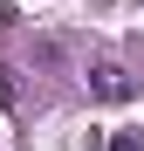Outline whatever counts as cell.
<instances>
[{
  "mask_svg": "<svg viewBox=\"0 0 144 151\" xmlns=\"http://www.w3.org/2000/svg\"><path fill=\"white\" fill-rule=\"evenodd\" d=\"M0 110H21V83H14L7 62H0Z\"/></svg>",
  "mask_w": 144,
  "mask_h": 151,
  "instance_id": "7a4b0ae2",
  "label": "cell"
},
{
  "mask_svg": "<svg viewBox=\"0 0 144 151\" xmlns=\"http://www.w3.org/2000/svg\"><path fill=\"white\" fill-rule=\"evenodd\" d=\"M110 151H144V137H137V131H117V137H110Z\"/></svg>",
  "mask_w": 144,
  "mask_h": 151,
  "instance_id": "3957f363",
  "label": "cell"
},
{
  "mask_svg": "<svg viewBox=\"0 0 144 151\" xmlns=\"http://www.w3.org/2000/svg\"><path fill=\"white\" fill-rule=\"evenodd\" d=\"M82 83H89V103H124V96H137V76L124 69V62H89V76H82Z\"/></svg>",
  "mask_w": 144,
  "mask_h": 151,
  "instance_id": "6da1fadb",
  "label": "cell"
}]
</instances>
